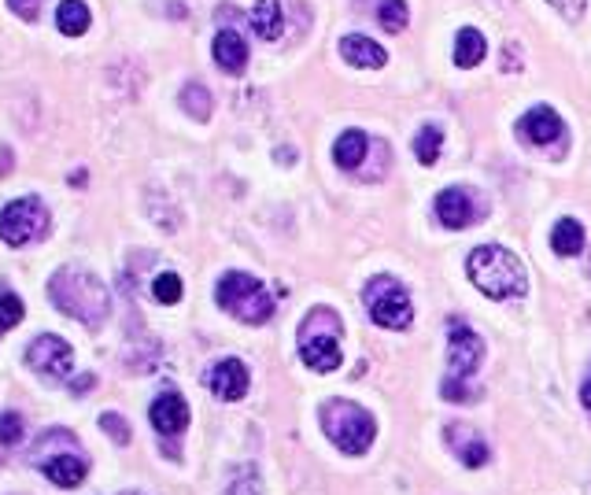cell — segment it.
Instances as JSON below:
<instances>
[{"label":"cell","instance_id":"cell-32","mask_svg":"<svg viewBox=\"0 0 591 495\" xmlns=\"http://www.w3.org/2000/svg\"><path fill=\"white\" fill-rule=\"evenodd\" d=\"M8 4H12V12H15V15H23V19H34V15H37V4H41V0H8Z\"/></svg>","mask_w":591,"mask_h":495},{"label":"cell","instance_id":"cell-23","mask_svg":"<svg viewBox=\"0 0 591 495\" xmlns=\"http://www.w3.org/2000/svg\"><path fill=\"white\" fill-rule=\"evenodd\" d=\"M440 145H444V130L440 126H422V133L414 137V156L422 167H433L440 159Z\"/></svg>","mask_w":591,"mask_h":495},{"label":"cell","instance_id":"cell-20","mask_svg":"<svg viewBox=\"0 0 591 495\" xmlns=\"http://www.w3.org/2000/svg\"><path fill=\"white\" fill-rule=\"evenodd\" d=\"M484 52H488V41H484L481 30H473V26L459 30V37H455V63H459L462 71L477 67L484 60Z\"/></svg>","mask_w":591,"mask_h":495},{"label":"cell","instance_id":"cell-2","mask_svg":"<svg viewBox=\"0 0 591 495\" xmlns=\"http://www.w3.org/2000/svg\"><path fill=\"white\" fill-rule=\"evenodd\" d=\"M470 278L473 285L492 296V300H518L529 292V278L525 266L514 252H507L503 244H481L470 252Z\"/></svg>","mask_w":591,"mask_h":495},{"label":"cell","instance_id":"cell-30","mask_svg":"<svg viewBox=\"0 0 591 495\" xmlns=\"http://www.w3.org/2000/svg\"><path fill=\"white\" fill-rule=\"evenodd\" d=\"M100 425H104V433H108L111 440H119V444L130 440V429H126V422H122L119 414H100Z\"/></svg>","mask_w":591,"mask_h":495},{"label":"cell","instance_id":"cell-25","mask_svg":"<svg viewBox=\"0 0 591 495\" xmlns=\"http://www.w3.org/2000/svg\"><path fill=\"white\" fill-rule=\"evenodd\" d=\"M23 314H26L23 300H19V296H15V292L0 281V333H8V329L19 326V322H23Z\"/></svg>","mask_w":591,"mask_h":495},{"label":"cell","instance_id":"cell-24","mask_svg":"<svg viewBox=\"0 0 591 495\" xmlns=\"http://www.w3.org/2000/svg\"><path fill=\"white\" fill-rule=\"evenodd\" d=\"M407 19H411V12H407V0H381V4H377V23L385 26L388 34L407 30Z\"/></svg>","mask_w":591,"mask_h":495},{"label":"cell","instance_id":"cell-26","mask_svg":"<svg viewBox=\"0 0 591 495\" xmlns=\"http://www.w3.org/2000/svg\"><path fill=\"white\" fill-rule=\"evenodd\" d=\"M181 108L189 111L193 119L207 122L211 119V93H207L204 85H185L181 89Z\"/></svg>","mask_w":591,"mask_h":495},{"label":"cell","instance_id":"cell-19","mask_svg":"<svg viewBox=\"0 0 591 495\" xmlns=\"http://www.w3.org/2000/svg\"><path fill=\"white\" fill-rule=\"evenodd\" d=\"M366 148H370V137L362 130H344L337 137V145H333V159H337V167L344 170H355L366 156Z\"/></svg>","mask_w":591,"mask_h":495},{"label":"cell","instance_id":"cell-15","mask_svg":"<svg viewBox=\"0 0 591 495\" xmlns=\"http://www.w3.org/2000/svg\"><path fill=\"white\" fill-rule=\"evenodd\" d=\"M148 418H152L159 436H178V433H185V425H189V403H185L178 392H163V396H156V403L148 407Z\"/></svg>","mask_w":591,"mask_h":495},{"label":"cell","instance_id":"cell-4","mask_svg":"<svg viewBox=\"0 0 591 495\" xmlns=\"http://www.w3.org/2000/svg\"><path fill=\"white\" fill-rule=\"evenodd\" d=\"M300 359L314 374H333L340 366V318L329 307H314L300 326Z\"/></svg>","mask_w":591,"mask_h":495},{"label":"cell","instance_id":"cell-33","mask_svg":"<svg viewBox=\"0 0 591 495\" xmlns=\"http://www.w3.org/2000/svg\"><path fill=\"white\" fill-rule=\"evenodd\" d=\"M93 385H97V377H93V374H82V377H74V392H85V388H93Z\"/></svg>","mask_w":591,"mask_h":495},{"label":"cell","instance_id":"cell-7","mask_svg":"<svg viewBox=\"0 0 591 495\" xmlns=\"http://www.w3.org/2000/svg\"><path fill=\"white\" fill-rule=\"evenodd\" d=\"M362 300H366V311L381 329H407L414 318L411 296L399 285L396 278H374L366 289H362Z\"/></svg>","mask_w":591,"mask_h":495},{"label":"cell","instance_id":"cell-21","mask_svg":"<svg viewBox=\"0 0 591 495\" xmlns=\"http://www.w3.org/2000/svg\"><path fill=\"white\" fill-rule=\"evenodd\" d=\"M551 248L555 255H580L584 248V226L577 218H562L555 230H551Z\"/></svg>","mask_w":591,"mask_h":495},{"label":"cell","instance_id":"cell-9","mask_svg":"<svg viewBox=\"0 0 591 495\" xmlns=\"http://www.w3.org/2000/svg\"><path fill=\"white\" fill-rule=\"evenodd\" d=\"M26 363L34 366L37 374L45 377H67L74 366V351L63 337H52V333H41V337L26 348Z\"/></svg>","mask_w":591,"mask_h":495},{"label":"cell","instance_id":"cell-8","mask_svg":"<svg viewBox=\"0 0 591 495\" xmlns=\"http://www.w3.org/2000/svg\"><path fill=\"white\" fill-rule=\"evenodd\" d=\"M49 233V211L37 196H23V200H12V204L0 211V241L12 244V248H23V244H34Z\"/></svg>","mask_w":591,"mask_h":495},{"label":"cell","instance_id":"cell-31","mask_svg":"<svg viewBox=\"0 0 591 495\" xmlns=\"http://www.w3.org/2000/svg\"><path fill=\"white\" fill-rule=\"evenodd\" d=\"M547 4H551L558 15H566L569 23H577L580 15H584V8H588V0H547Z\"/></svg>","mask_w":591,"mask_h":495},{"label":"cell","instance_id":"cell-11","mask_svg":"<svg viewBox=\"0 0 591 495\" xmlns=\"http://www.w3.org/2000/svg\"><path fill=\"white\" fill-rule=\"evenodd\" d=\"M37 466L45 470L52 484H60V488H78L85 481V473H89V462L82 459V451L78 444L71 440V447L63 451V455H49V451H37Z\"/></svg>","mask_w":591,"mask_h":495},{"label":"cell","instance_id":"cell-6","mask_svg":"<svg viewBox=\"0 0 591 495\" xmlns=\"http://www.w3.org/2000/svg\"><path fill=\"white\" fill-rule=\"evenodd\" d=\"M481 359H484V340L470 326H451V333H447L451 377L444 381V399H451V403H470L473 392L466 388V381L477 374Z\"/></svg>","mask_w":591,"mask_h":495},{"label":"cell","instance_id":"cell-16","mask_svg":"<svg viewBox=\"0 0 591 495\" xmlns=\"http://www.w3.org/2000/svg\"><path fill=\"white\" fill-rule=\"evenodd\" d=\"M340 56H344L351 67H362V71H377V67L388 63V52L381 49L377 41H370V37H362V34L344 37V41H340Z\"/></svg>","mask_w":591,"mask_h":495},{"label":"cell","instance_id":"cell-1","mask_svg":"<svg viewBox=\"0 0 591 495\" xmlns=\"http://www.w3.org/2000/svg\"><path fill=\"white\" fill-rule=\"evenodd\" d=\"M49 296L63 314H71L74 322H82L89 329L104 326V318L111 311L108 289L100 285V278H93L89 270H78V266H67L52 278Z\"/></svg>","mask_w":591,"mask_h":495},{"label":"cell","instance_id":"cell-29","mask_svg":"<svg viewBox=\"0 0 591 495\" xmlns=\"http://www.w3.org/2000/svg\"><path fill=\"white\" fill-rule=\"evenodd\" d=\"M152 292H156V300L159 303H178L181 300V278L178 274H159L156 285H152Z\"/></svg>","mask_w":591,"mask_h":495},{"label":"cell","instance_id":"cell-12","mask_svg":"<svg viewBox=\"0 0 591 495\" xmlns=\"http://www.w3.org/2000/svg\"><path fill=\"white\" fill-rule=\"evenodd\" d=\"M436 218L444 222L447 230H466L470 222H477V200L470 196V189L451 185L436 196Z\"/></svg>","mask_w":591,"mask_h":495},{"label":"cell","instance_id":"cell-3","mask_svg":"<svg viewBox=\"0 0 591 495\" xmlns=\"http://www.w3.org/2000/svg\"><path fill=\"white\" fill-rule=\"evenodd\" d=\"M322 429L344 455H366L374 444V414L362 411L359 403L351 399H329L322 403Z\"/></svg>","mask_w":591,"mask_h":495},{"label":"cell","instance_id":"cell-18","mask_svg":"<svg viewBox=\"0 0 591 495\" xmlns=\"http://www.w3.org/2000/svg\"><path fill=\"white\" fill-rule=\"evenodd\" d=\"M248 19H252L255 37H263V41H278L285 34V12H281L278 0H255Z\"/></svg>","mask_w":591,"mask_h":495},{"label":"cell","instance_id":"cell-34","mask_svg":"<svg viewBox=\"0 0 591 495\" xmlns=\"http://www.w3.org/2000/svg\"><path fill=\"white\" fill-rule=\"evenodd\" d=\"M580 403L591 411V374H588V381H584V388H580Z\"/></svg>","mask_w":591,"mask_h":495},{"label":"cell","instance_id":"cell-28","mask_svg":"<svg viewBox=\"0 0 591 495\" xmlns=\"http://www.w3.org/2000/svg\"><path fill=\"white\" fill-rule=\"evenodd\" d=\"M26 436V422H23V414H0V444H19Z\"/></svg>","mask_w":591,"mask_h":495},{"label":"cell","instance_id":"cell-17","mask_svg":"<svg viewBox=\"0 0 591 495\" xmlns=\"http://www.w3.org/2000/svg\"><path fill=\"white\" fill-rule=\"evenodd\" d=\"M215 63L222 67L226 74H241L244 63H248V45H244V37L237 30H222L215 37Z\"/></svg>","mask_w":591,"mask_h":495},{"label":"cell","instance_id":"cell-22","mask_svg":"<svg viewBox=\"0 0 591 495\" xmlns=\"http://www.w3.org/2000/svg\"><path fill=\"white\" fill-rule=\"evenodd\" d=\"M56 26L67 37H82L89 30V8H85L82 0H63L60 8H56Z\"/></svg>","mask_w":591,"mask_h":495},{"label":"cell","instance_id":"cell-5","mask_svg":"<svg viewBox=\"0 0 591 495\" xmlns=\"http://www.w3.org/2000/svg\"><path fill=\"white\" fill-rule=\"evenodd\" d=\"M215 300L222 311L248 322V326H263V322L274 318V296H270L263 281L252 278V274H237V270L226 274V278L218 281Z\"/></svg>","mask_w":591,"mask_h":495},{"label":"cell","instance_id":"cell-27","mask_svg":"<svg viewBox=\"0 0 591 495\" xmlns=\"http://www.w3.org/2000/svg\"><path fill=\"white\" fill-rule=\"evenodd\" d=\"M226 495H263V481H259L255 466H241V470L233 473Z\"/></svg>","mask_w":591,"mask_h":495},{"label":"cell","instance_id":"cell-14","mask_svg":"<svg viewBox=\"0 0 591 495\" xmlns=\"http://www.w3.org/2000/svg\"><path fill=\"white\" fill-rule=\"evenodd\" d=\"M444 440L447 447L459 455L462 466H470V470H477V466H484L488 462V444L481 440V433L473 429V425L466 422H451L444 429Z\"/></svg>","mask_w":591,"mask_h":495},{"label":"cell","instance_id":"cell-13","mask_svg":"<svg viewBox=\"0 0 591 495\" xmlns=\"http://www.w3.org/2000/svg\"><path fill=\"white\" fill-rule=\"evenodd\" d=\"M204 385L211 388L218 399H226V403L244 399V392H248V366H244L241 359H222V363H215L204 374Z\"/></svg>","mask_w":591,"mask_h":495},{"label":"cell","instance_id":"cell-10","mask_svg":"<svg viewBox=\"0 0 591 495\" xmlns=\"http://www.w3.org/2000/svg\"><path fill=\"white\" fill-rule=\"evenodd\" d=\"M518 137L525 141V145H532V148H551V145H558V141L566 137V122L558 119L555 108L536 104V108H529L518 119Z\"/></svg>","mask_w":591,"mask_h":495}]
</instances>
